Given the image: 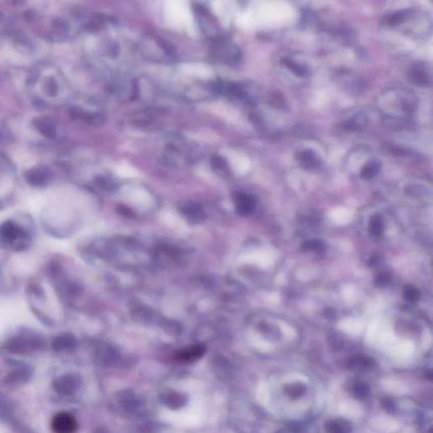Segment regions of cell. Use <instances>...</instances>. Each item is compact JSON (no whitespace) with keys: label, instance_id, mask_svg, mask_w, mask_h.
<instances>
[{"label":"cell","instance_id":"obj_21","mask_svg":"<svg viewBox=\"0 0 433 433\" xmlns=\"http://www.w3.org/2000/svg\"><path fill=\"white\" fill-rule=\"evenodd\" d=\"M381 403L383 408L389 414L394 413L396 411V405H395L394 401L389 397H386V398L383 399Z\"/></svg>","mask_w":433,"mask_h":433},{"label":"cell","instance_id":"obj_2","mask_svg":"<svg viewBox=\"0 0 433 433\" xmlns=\"http://www.w3.org/2000/svg\"><path fill=\"white\" fill-rule=\"evenodd\" d=\"M29 241V234L14 221H5L0 225V242L3 245L21 250L28 247Z\"/></svg>","mask_w":433,"mask_h":433},{"label":"cell","instance_id":"obj_6","mask_svg":"<svg viewBox=\"0 0 433 433\" xmlns=\"http://www.w3.org/2000/svg\"><path fill=\"white\" fill-rule=\"evenodd\" d=\"M295 159L304 168L316 169L322 164L319 157L313 150L310 148L298 149L295 151Z\"/></svg>","mask_w":433,"mask_h":433},{"label":"cell","instance_id":"obj_23","mask_svg":"<svg viewBox=\"0 0 433 433\" xmlns=\"http://www.w3.org/2000/svg\"><path fill=\"white\" fill-rule=\"evenodd\" d=\"M327 433H344L337 420H333L326 425Z\"/></svg>","mask_w":433,"mask_h":433},{"label":"cell","instance_id":"obj_1","mask_svg":"<svg viewBox=\"0 0 433 433\" xmlns=\"http://www.w3.org/2000/svg\"><path fill=\"white\" fill-rule=\"evenodd\" d=\"M379 109L387 116L408 118L413 114L416 99L413 93L403 89L387 90L376 101Z\"/></svg>","mask_w":433,"mask_h":433},{"label":"cell","instance_id":"obj_24","mask_svg":"<svg viewBox=\"0 0 433 433\" xmlns=\"http://www.w3.org/2000/svg\"><path fill=\"white\" fill-rule=\"evenodd\" d=\"M212 164L214 168H218V169H223L227 165L225 160L218 155H214L212 158Z\"/></svg>","mask_w":433,"mask_h":433},{"label":"cell","instance_id":"obj_18","mask_svg":"<svg viewBox=\"0 0 433 433\" xmlns=\"http://www.w3.org/2000/svg\"><path fill=\"white\" fill-rule=\"evenodd\" d=\"M367 124V117H365L363 114H359L356 116L353 117L348 123H347L346 128L352 130V131H357L361 130Z\"/></svg>","mask_w":433,"mask_h":433},{"label":"cell","instance_id":"obj_9","mask_svg":"<svg viewBox=\"0 0 433 433\" xmlns=\"http://www.w3.org/2000/svg\"><path fill=\"white\" fill-rule=\"evenodd\" d=\"M346 367L350 370H355V371H368L375 367V362L370 357L357 355V356L349 358L347 361Z\"/></svg>","mask_w":433,"mask_h":433},{"label":"cell","instance_id":"obj_20","mask_svg":"<svg viewBox=\"0 0 433 433\" xmlns=\"http://www.w3.org/2000/svg\"><path fill=\"white\" fill-rule=\"evenodd\" d=\"M392 276L389 272H380L375 277L374 284L377 288L387 287L391 283Z\"/></svg>","mask_w":433,"mask_h":433},{"label":"cell","instance_id":"obj_26","mask_svg":"<svg viewBox=\"0 0 433 433\" xmlns=\"http://www.w3.org/2000/svg\"><path fill=\"white\" fill-rule=\"evenodd\" d=\"M289 431L291 433H302L304 431V427L301 424L297 423V422H292L288 426Z\"/></svg>","mask_w":433,"mask_h":433},{"label":"cell","instance_id":"obj_15","mask_svg":"<svg viewBox=\"0 0 433 433\" xmlns=\"http://www.w3.org/2000/svg\"><path fill=\"white\" fill-rule=\"evenodd\" d=\"M370 388L368 385L362 381H358L353 385L352 394L353 397L358 400H364L368 397Z\"/></svg>","mask_w":433,"mask_h":433},{"label":"cell","instance_id":"obj_10","mask_svg":"<svg viewBox=\"0 0 433 433\" xmlns=\"http://www.w3.org/2000/svg\"><path fill=\"white\" fill-rule=\"evenodd\" d=\"M184 215L187 217L192 223H199L205 218V214L200 206L194 202H186L181 208Z\"/></svg>","mask_w":433,"mask_h":433},{"label":"cell","instance_id":"obj_3","mask_svg":"<svg viewBox=\"0 0 433 433\" xmlns=\"http://www.w3.org/2000/svg\"><path fill=\"white\" fill-rule=\"evenodd\" d=\"M411 83L421 87H431L432 83L431 68L427 63L416 62L409 70Z\"/></svg>","mask_w":433,"mask_h":433},{"label":"cell","instance_id":"obj_4","mask_svg":"<svg viewBox=\"0 0 433 433\" xmlns=\"http://www.w3.org/2000/svg\"><path fill=\"white\" fill-rule=\"evenodd\" d=\"M77 420L66 412H60L54 417L51 424L54 433H74L77 430Z\"/></svg>","mask_w":433,"mask_h":433},{"label":"cell","instance_id":"obj_8","mask_svg":"<svg viewBox=\"0 0 433 433\" xmlns=\"http://www.w3.org/2000/svg\"><path fill=\"white\" fill-rule=\"evenodd\" d=\"M52 173L49 170L46 168H34L32 170L28 171L27 173V181L28 183L33 186H47L48 182L51 181Z\"/></svg>","mask_w":433,"mask_h":433},{"label":"cell","instance_id":"obj_22","mask_svg":"<svg viewBox=\"0 0 433 433\" xmlns=\"http://www.w3.org/2000/svg\"><path fill=\"white\" fill-rule=\"evenodd\" d=\"M28 290H29V292L32 295L36 296V297L40 298V299H43L44 298V291L42 290V288L40 287L39 285H37V284H32V285H29Z\"/></svg>","mask_w":433,"mask_h":433},{"label":"cell","instance_id":"obj_27","mask_svg":"<svg viewBox=\"0 0 433 433\" xmlns=\"http://www.w3.org/2000/svg\"><path fill=\"white\" fill-rule=\"evenodd\" d=\"M379 263V257L378 256H373L372 258L370 259V265L371 266H375L376 264H378Z\"/></svg>","mask_w":433,"mask_h":433},{"label":"cell","instance_id":"obj_17","mask_svg":"<svg viewBox=\"0 0 433 433\" xmlns=\"http://www.w3.org/2000/svg\"><path fill=\"white\" fill-rule=\"evenodd\" d=\"M37 126L45 136L48 137L55 136V126L48 119H39V121L37 122Z\"/></svg>","mask_w":433,"mask_h":433},{"label":"cell","instance_id":"obj_7","mask_svg":"<svg viewBox=\"0 0 433 433\" xmlns=\"http://www.w3.org/2000/svg\"><path fill=\"white\" fill-rule=\"evenodd\" d=\"M205 351V347L200 344L187 347L176 352L175 359L182 363H192L202 357Z\"/></svg>","mask_w":433,"mask_h":433},{"label":"cell","instance_id":"obj_14","mask_svg":"<svg viewBox=\"0 0 433 433\" xmlns=\"http://www.w3.org/2000/svg\"><path fill=\"white\" fill-rule=\"evenodd\" d=\"M369 231L372 236L376 238L381 237L384 231L383 219L378 215H375L371 218L369 223Z\"/></svg>","mask_w":433,"mask_h":433},{"label":"cell","instance_id":"obj_25","mask_svg":"<svg viewBox=\"0 0 433 433\" xmlns=\"http://www.w3.org/2000/svg\"><path fill=\"white\" fill-rule=\"evenodd\" d=\"M336 420L344 433H349L351 431L352 426L349 421L344 420V419H336Z\"/></svg>","mask_w":433,"mask_h":433},{"label":"cell","instance_id":"obj_16","mask_svg":"<svg viewBox=\"0 0 433 433\" xmlns=\"http://www.w3.org/2000/svg\"><path fill=\"white\" fill-rule=\"evenodd\" d=\"M403 295L406 300L410 302H416L420 299L421 292L413 285H406L403 287Z\"/></svg>","mask_w":433,"mask_h":433},{"label":"cell","instance_id":"obj_11","mask_svg":"<svg viewBox=\"0 0 433 433\" xmlns=\"http://www.w3.org/2000/svg\"><path fill=\"white\" fill-rule=\"evenodd\" d=\"M381 170V163L378 159H372L365 164L361 170V177L364 180H371L375 178Z\"/></svg>","mask_w":433,"mask_h":433},{"label":"cell","instance_id":"obj_19","mask_svg":"<svg viewBox=\"0 0 433 433\" xmlns=\"http://www.w3.org/2000/svg\"><path fill=\"white\" fill-rule=\"evenodd\" d=\"M304 250L315 251L317 253H322L325 250V245L322 240H312L304 242L302 245Z\"/></svg>","mask_w":433,"mask_h":433},{"label":"cell","instance_id":"obj_13","mask_svg":"<svg viewBox=\"0 0 433 433\" xmlns=\"http://www.w3.org/2000/svg\"><path fill=\"white\" fill-rule=\"evenodd\" d=\"M285 390L288 396L291 399H295L304 395L307 391V387L301 383H295V384H287L285 386Z\"/></svg>","mask_w":433,"mask_h":433},{"label":"cell","instance_id":"obj_12","mask_svg":"<svg viewBox=\"0 0 433 433\" xmlns=\"http://www.w3.org/2000/svg\"><path fill=\"white\" fill-rule=\"evenodd\" d=\"M283 65L287 67L293 73L299 77H305L310 74L309 69L307 66L296 62L295 60H290L289 58H285L282 60Z\"/></svg>","mask_w":433,"mask_h":433},{"label":"cell","instance_id":"obj_5","mask_svg":"<svg viewBox=\"0 0 433 433\" xmlns=\"http://www.w3.org/2000/svg\"><path fill=\"white\" fill-rule=\"evenodd\" d=\"M234 201L237 213L243 217L251 215L257 206V200L254 196L243 192L235 193Z\"/></svg>","mask_w":433,"mask_h":433}]
</instances>
